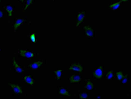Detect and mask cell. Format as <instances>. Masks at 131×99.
I'll return each instance as SVG.
<instances>
[{"label":"cell","instance_id":"2e32d148","mask_svg":"<svg viewBox=\"0 0 131 99\" xmlns=\"http://www.w3.org/2000/svg\"><path fill=\"white\" fill-rule=\"evenodd\" d=\"M66 67L64 65H57L53 70L51 73V77L55 81H62L65 79V73Z\"/></svg>","mask_w":131,"mask_h":99},{"label":"cell","instance_id":"8fae6325","mask_svg":"<svg viewBox=\"0 0 131 99\" xmlns=\"http://www.w3.org/2000/svg\"><path fill=\"white\" fill-rule=\"evenodd\" d=\"M28 21V17L26 16L17 17L11 25V33L12 34H17L20 33Z\"/></svg>","mask_w":131,"mask_h":99},{"label":"cell","instance_id":"e0dca14e","mask_svg":"<svg viewBox=\"0 0 131 99\" xmlns=\"http://www.w3.org/2000/svg\"><path fill=\"white\" fill-rule=\"evenodd\" d=\"M39 28L36 26V28H33L29 33H27V44L28 45H36L39 43L38 39Z\"/></svg>","mask_w":131,"mask_h":99},{"label":"cell","instance_id":"8992f818","mask_svg":"<svg viewBox=\"0 0 131 99\" xmlns=\"http://www.w3.org/2000/svg\"><path fill=\"white\" fill-rule=\"evenodd\" d=\"M87 10L85 7H80L79 11L73 13V28L79 29L86 22Z\"/></svg>","mask_w":131,"mask_h":99},{"label":"cell","instance_id":"7a4b0ae2","mask_svg":"<svg viewBox=\"0 0 131 99\" xmlns=\"http://www.w3.org/2000/svg\"><path fill=\"white\" fill-rule=\"evenodd\" d=\"M47 64V60L43 57H36L35 58L28 60L27 64H24L27 72L38 73L44 68Z\"/></svg>","mask_w":131,"mask_h":99},{"label":"cell","instance_id":"44dd1931","mask_svg":"<svg viewBox=\"0 0 131 99\" xmlns=\"http://www.w3.org/2000/svg\"><path fill=\"white\" fill-rule=\"evenodd\" d=\"M77 98L78 99H90L92 96L88 92L86 91L85 90L80 87L78 88L77 92Z\"/></svg>","mask_w":131,"mask_h":99},{"label":"cell","instance_id":"ac0fdd59","mask_svg":"<svg viewBox=\"0 0 131 99\" xmlns=\"http://www.w3.org/2000/svg\"><path fill=\"white\" fill-rule=\"evenodd\" d=\"M103 81L105 82H113L115 81V67L110 66L105 70Z\"/></svg>","mask_w":131,"mask_h":99},{"label":"cell","instance_id":"4316f807","mask_svg":"<svg viewBox=\"0 0 131 99\" xmlns=\"http://www.w3.org/2000/svg\"><path fill=\"white\" fill-rule=\"evenodd\" d=\"M3 56V46L2 44H0V59Z\"/></svg>","mask_w":131,"mask_h":99},{"label":"cell","instance_id":"ba28073f","mask_svg":"<svg viewBox=\"0 0 131 99\" xmlns=\"http://www.w3.org/2000/svg\"><path fill=\"white\" fill-rule=\"evenodd\" d=\"M80 32L86 40H95L96 39V25L94 23L86 22L79 28Z\"/></svg>","mask_w":131,"mask_h":99},{"label":"cell","instance_id":"7402d4cb","mask_svg":"<svg viewBox=\"0 0 131 99\" xmlns=\"http://www.w3.org/2000/svg\"><path fill=\"white\" fill-rule=\"evenodd\" d=\"M128 71L125 70H118L115 69V81L119 83L122 79L126 75Z\"/></svg>","mask_w":131,"mask_h":99},{"label":"cell","instance_id":"f1b7e54d","mask_svg":"<svg viewBox=\"0 0 131 99\" xmlns=\"http://www.w3.org/2000/svg\"><path fill=\"white\" fill-rule=\"evenodd\" d=\"M128 94H130V87H128Z\"/></svg>","mask_w":131,"mask_h":99},{"label":"cell","instance_id":"30bf717a","mask_svg":"<svg viewBox=\"0 0 131 99\" xmlns=\"http://www.w3.org/2000/svg\"><path fill=\"white\" fill-rule=\"evenodd\" d=\"M56 96L57 98L73 99L74 98V93L69 86L58 85L56 87Z\"/></svg>","mask_w":131,"mask_h":99},{"label":"cell","instance_id":"277c9868","mask_svg":"<svg viewBox=\"0 0 131 99\" xmlns=\"http://www.w3.org/2000/svg\"><path fill=\"white\" fill-rule=\"evenodd\" d=\"M6 87L9 90V93L12 96L16 98H23L27 96L26 88L19 81L6 82Z\"/></svg>","mask_w":131,"mask_h":99},{"label":"cell","instance_id":"484cf974","mask_svg":"<svg viewBox=\"0 0 131 99\" xmlns=\"http://www.w3.org/2000/svg\"><path fill=\"white\" fill-rule=\"evenodd\" d=\"M49 3H64L65 0H48Z\"/></svg>","mask_w":131,"mask_h":99},{"label":"cell","instance_id":"cb8c5ba5","mask_svg":"<svg viewBox=\"0 0 131 99\" xmlns=\"http://www.w3.org/2000/svg\"><path fill=\"white\" fill-rule=\"evenodd\" d=\"M92 98H96V99H104L105 98V95L102 93H95L92 96Z\"/></svg>","mask_w":131,"mask_h":99},{"label":"cell","instance_id":"9a60e30c","mask_svg":"<svg viewBox=\"0 0 131 99\" xmlns=\"http://www.w3.org/2000/svg\"><path fill=\"white\" fill-rule=\"evenodd\" d=\"M85 75L81 73H69L68 77L67 79V82L69 85L73 86H81L84 80Z\"/></svg>","mask_w":131,"mask_h":99},{"label":"cell","instance_id":"f546056e","mask_svg":"<svg viewBox=\"0 0 131 99\" xmlns=\"http://www.w3.org/2000/svg\"><path fill=\"white\" fill-rule=\"evenodd\" d=\"M3 2H4V0H0V5H2Z\"/></svg>","mask_w":131,"mask_h":99},{"label":"cell","instance_id":"83f0119b","mask_svg":"<svg viewBox=\"0 0 131 99\" xmlns=\"http://www.w3.org/2000/svg\"><path fill=\"white\" fill-rule=\"evenodd\" d=\"M17 1L19 4H20V5H22V4L24 3V2H25V0H17Z\"/></svg>","mask_w":131,"mask_h":99},{"label":"cell","instance_id":"7c38bea8","mask_svg":"<svg viewBox=\"0 0 131 99\" xmlns=\"http://www.w3.org/2000/svg\"><path fill=\"white\" fill-rule=\"evenodd\" d=\"M17 55L21 60H30L36 57H37L38 50L36 49H26V48H20L18 49L16 52Z\"/></svg>","mask_w":131,"mask_h":99},{"label":"cell","instance_id":"603a6c76","mask_svg":"<svg viewBox=\"0 0 131 99\" xmlns=\"http://www.w3.org/2000/svg\"><path fill=\"white\" fill-rule=\"evenodd\" d=\"M6 19V15L3 8L0 5V22L5 21Z\"/></svg>","mask_w":131,"mask_h":99},{"label":"cell","instance_id":"5b68a950","mask_svg":"<svg viewBox=\"0 0 131 99\" xmlns=\"http://www.w3.org/2000/svg\"><path fill=\"white\" fill-rule=\"evenodd\" d=\"M20 77V83L26 88L34 90L38 88V76L33 73L26 72Z\"/></svg>","mask_w":131,"mask_h":99},{"label":"cell","instance_id":"3957f363","mask_svg":"<svg viewBox=\"0 0 131 99\" xmlns=\"http://www.w3.org/2000/svg\"><path fill=\"white\" fill-rule=\"evenodd\" d=\"M1 6L3 8L6 15L5 25L7 26H10L17 17V5L13 2H3Z\"/></svg>","mask_w":131,"mask_h":99},{"label":"cell","instance_id":"d6986e66","mask_svg":"<svg viewBox=\"0 0 131 99\" xmlns=\"http://www.w3.org/2000/svg\"><path fill=\"white\" fill-rule=\"evenodd\" d=\"M38 0H25L21 5V11L23 13H28L31 11L37 3Z\"/></svg>","mask_w":131,"mask_h":99},{"label":"cell","instance_id":"9c48e42d","mask_svg":"<svg viewBox=\"0 0 131 99\" xmlns=\"http://www.w3.org/2000/svg\"><path fill=\"white\" fill-rule=\"evenodd\" d=\"M66 71H69V73L84 74L86 71V66L82 61L79 60H73L69 61L66 67Z\"/></svg>","mask_w":131,"mask_h":99},{"label":"cell","instance_id":"d4e9b609","mask_svg":"<svg viewBox=\"0 0 131 99\" xmlns=\"http://www.w3.org/2000/svg\"><path fill=\"white\" fill-rule=\"evenodd\" d=\"M120 1L123 5H129L131 3V0H120Z\"/></svg>","mask_w":131,"mask_h":99},{"label":"cell","instance_id":"6da1fadb","mask_svg":"<svg viewBox=\"0 0 131 99\" xmlns=\"http://www.w3.org/2000/svg\"><path fill=\"white\" fill-rule=\"evenodd\" d=\"M9 67L11 73L13 75L17 77H21L24 73L27 72L24 66V64L21 62V60L17 55V54H12L9 52Z\"/></svg>","mask_w":131,"mask_h":99},{"label":"cell","instance_id":"4fadbf2b","mask_svg":"<svg viewBox=\"0 0 131 99\" xmlns=\"http://www.w3.org/2000/svg\"><path fill=\"white\" fill-rule=\"evenodd\" d=\"M105 9L111 14L117 15L123 11V5L120 0H114L108 2L106 4Z\"/></svg>","mask_w":131,"mask_h":99},{"label":"cell","instance_id":"52a82bcc","mask_svg":"<svg viewBox=\"0 0 131 99\" xmlns=\"http://www.w3.org/2000/svg\"><path fill=\"white\" fill-rule=\"evenodd\" d=\"M106 65L104 64H96L92 67V70L89 72V76L96 82L103 81Z\"/></svg>","mask_w":131,"mask_h":99},{"label":"cell","instance_id":"5bb4252c","mask_svg":"<svg viewBox=\"0 0 131 99\" xmlns=\"http://www.w3.org/2000/svg\"><path fill=\"white\" fill-rule=\"evenodd\" d=\"M80 87L88 92L92 96L93 94L96 93V81L89 75H85L84 80Z\"/></svg>","mask_w":131,"mask_h":99},{"label":"cell","instance_id":"ffe728a7","mask_svg":"<svg viewBox=\"0 0 131 99\" xmlns=\"http://www.w3.org/2000/svg\"><path fill=\"white\" fill-rule=\"evenodd\" d=\"M120 87L123 88H127L128 87H130L131 80H130V73H127L126 75L124 77L122 80L119 83Z\"/></svg>","mask_w":131,"mask_h":99}]
</instances>
